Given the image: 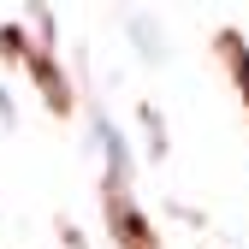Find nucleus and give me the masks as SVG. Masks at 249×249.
I'll list each match as a JSON object with an SVG mask.
<instances>
[{"instance_id":"nucleus-1","label":"nucleus","mask_w":249,"mask_h":249,"mask_svg":"<svg viewBox=\"0 0 249 249\" xmlns=\"http://www.w3.org/2000/svg\"><path fill=\"white\" fill-rule=\"evenodd\" d=\"M0 48H6L12 66H30V77H36V83H42V95H48V113H59V119L71 113V83H66V71L53 66V53H48V48H30L12 24L0 30Z\"/></svg>"},{"instance_id":"nucleus-2","label":"nucleus","mask_w":249,"mask_h":249,"mask_svg":"<svg viewBox=\"0 0 249 249\" xmlns=\"http://www.w3.org/2000/svg\"><path fill=\"white\" fill-rule=\"evenodd\" d=\"M107 226H113V237H119L124 249H160L154 226L131 208V196H124V190H113V184H107Z\"/></svg>"},{"instance_id":"nucleus-3","label":"nucleus","mask_w":249,"mask_h":249,"mask_svg":"<svg viewBox=\"0 0 249 249\" xmlns=\"http://www.w3.org/2000/svg\"><path fill=\"white\" fill-rule=\"evenodd\" d=\"M220 53H226V66H231V83H237V101L249 107V42L237 36V30H226V36H220Z\"/></svg>"}]
</instances>
